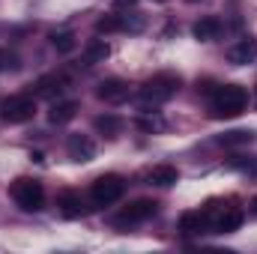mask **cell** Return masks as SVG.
Listing matches in <instances>:
<instances>
[{
	"instance_id": "6da1fadb",
	"label": "cell",
	"mask_w": 257,
	"mask_h": 254,
	"mask_svg": "<svg viewBox=\"0 0 257 254\" xmlns=\"http://www.w3.org/2000/svg\"><path fill=\"white\" fill-rule=\"evenodd\" d=\"M180 87H183V78L177 72H159L141 84L138 102H141V108H159V105L171 102L180 93Z\"/></svg>"
},
{
	"instance_id": "7a4b0ae2",
	"label": "cell",
	"mask_w": 257,
	"mask_h": 254,
	"mask_svg": "<svg viewBox=\"0 0 257 254\" xmlns=\"http://www.w3.org/2000/svg\"><path fill=\"white\" fill-rule=\"evenodd\" d=\"M248 105V93L245 87L239 84H221L215 93H212V102H209V114L215 120H230V117H239Z\"/></svg>"
},
{
	"instance_id": "3957f363",
	"label": "cell",
	"mask_w": 257,
	"mask_h": 254,
	"mask_svg": "<svg viewBox=\"0 0 257 254\" xmlns=\"http://www.w3.org/2000/svg\"><path fill=\"white\" fill-rule=\"evenodd\" d=\"M12 200L24 209V212H39L42 203H45V189L39 180H30V177H18L12 186H9Z\"/></svg>"
},
{
	"instance_id": "277c9868",
	"label": "cell",
	"mask_w": 257,
	"mask_h": 254,
	"mask_svg": "<svg viewBox=\"0 0 257 254\" xmlns=\"http://www.w3.org/2000/svg\"><path fill=\"white\" fill-rule=\"evenodd\" d=\"M123 194H126V180L117 177V174H102V177H96L93 186H90V197H93L96 206H111V203H117Z\"/></svg>"
},
{
	"instance_id": "5b68a950",
	"label": "cell",
	"mask_w": 257,
	"mask_h": 254,
	"mask_svg": "<svg viewBox=\"0 0 257 254\" xmlns=\"http://www.w3.org/2000/svg\"><path fill=\"white\" fill-rule=\"evenodd\" d=\"M159 212V203L150 200V197H141V200H132L120 215L111 218V227L114 230H126V227H135V224H144L147 218H153Z\"/></svg>"
},
{
	"instance_id": "8992f818",
	"label": "cell",
	"mask_w": 257,
	"mask_h": 254,
	"mask_svg": "<svg viewBox=\"0 0 257 254\" xmlns=\"http://www.w3.org/2000/svg\"><path fill=\"white\" fill-rule=\"evenodd\" d=\"M33 114H36V99H33V96H9V99L0 105V120L9 123V126L30 123Z\"/></svg>"
},
{
	"instance_id": "52a82bcc",
	"label": "cell",
	"mask_w": 257,
	"mask_h": 254,
	"mask_svg": "<svg viewBox=\"0 0 257 254\" xmlns=\"http://www.w3.org/2000/svg\"><path fill=\"white\" fill-rule=\"evenodd\" d=\"M96 99L105 102V105H120L128 99V84L123 78H105L99 87H96Z\"/></svg>"
},
{
	"instance_id": "ba28073f",
	"label": "cell",
	"mask_w": 257,
	"mask_h": 254,
	"mask_svg": "<svg viewBox=\"0 0 257 254\" xmlns=\"http://www.w3.org/2000/svg\"><path fill=\"white\" fill-rule=\"evenodd\" d=\"M66 156L72 162H93L96 159V141L90 135H69L66 141Z\"/></svg>"
},
{
	"instance_id": "9c48e42d",
	"label": "cell",
	"mask_w": 257,
	"mask_h": 254,
	"mask_svg": "<svg viewBox=\"0 0 257 254\" xmlns=\"http://www.w3.org/2000/svg\"><path fill=\"white\" fill-rule=\"evenodd\" d=\"M63 90H66V75H57V72L42 75V78L33 84V96H36V99H57Z\"/></svg>"
},
{
	"instance_id": "30bf717a",
	"label": "cell",
	"mask_w": 257,
	"mask_h": 254,
	"mask_svg": "<svg viewBox=\"0 0 257 254\" xmlns=\"http://www.w3.org/2000/svg\"><path fill=\"white\" fill-rule=\"evenodd\" d=\"M254 57H257V39H251V36H245V39H239L236 45L227 48V63L233 66L254 63Z\"/></svg>"
},
{
	"instance_id": "8fae6325",
	"label": "cell",
	"mask_w": 257,
	"mask_h": 254,
	"mask_svg": "<svg viewBox=\"0 0 257 254\" xmlns=\"http://www.w3.org/2000/svg\"><path fill=\"white\" fill-rule=\"evenodd\" d=\"M57 206H60V212H63L66 218H81V215L87 212V203H84V197H81L78 191H72V189L60 191V197H57Z\"/></svg>"
},
{
	"instance_id": "7c38bea8",
	"label": "cell",
	"mask_w": 257,
	"mask_h": 254,
	"mask_svg": "<svg viewBox=\"0 0 257 254\" xmlns=\"http://www.w3.org/2000/svg\"><path fill=\"white\" fill-rule=\"evenodd\" d=\"M180 230H183V233H206V230H209L206 209H192V212H183V218H180Z\"/></svg>"
},
{
	"instance_id": "4fadbf2b",
	"label": "cell",
	"mask_w": 257,
	"mask_h": 254,
	"mask_svg": "<svg viewBox=\"0 0 257 254\" xmlns=\"http://www.w3.org/2000/svg\"><path fill=\"white\" fill-rule=\"evenodd\" d=\"M192 33H194V39H200V42H212V39H218V33H221V21L212 18V15H206V18L194 21Z\"/></svg>"
},
{
	"instance_id": "5bb4252c",
	"label": "cell",
	"mask_w": 257,
	"mask_h": 254,
	"mask_svg": "<svg viewBox=\"0 0 257 254\" xmlns=\"http://www.w3.org/2000/svg\"><path fill=\"white\" fill-rule=\"evenodd\" d=\"M111 57V45L105 39H90L84 45V63L87 66H96V63H105Z\"/></svg>"
},
{
	"instance_id": "9a60e30c",
	"label": "cell",
	"mask_w": 257,
	"mask_h": 254,
	"mask_svg": "<svg viewBox=\"0 0 257 254\" xmlns=\"http://www.w3.org/2000/svg\"><path fill=\"white\" fill-rule=\"evenodd\" d=\"M254 138H257L254 129H233V132H224V135H218L215 141H218L221 147H248Z\"/></svg>"
},
{
	"instance_id": "2e32d148",
	"label": "cell",
	"mask_w": 257,
	"mask_h": 254,
	"mask_svg": "<svg viewBox=\"0 0 257 254\" xmlns=\"http://www.w3.org/2000/svg\"><path fill=\"white\" fill-rule=\"evenodd\" d=\"M147 180H150L153 186H165V189H168V186H174V183L180 180V171H177L174 165H156V168L147 174Z\"/></svg>"
},
{
	"instance_id": "e0dca14e",
	"label": "cell",
	"mask_w": 257,
	"mask_h": 254,
	"mask_svg": "<svg viewBox=\"0 0 257 254\" xmlns=\"http://www.w3.org/2000/svg\"><path fill=\"white\" fill-rule=\"evenodd\" d=\"M75 114H78V102H57L48 111V123L51 126H63L69 120H75Z\"/></svg>"
},
{
	"instance_id": "ac0fdd59",
	"label": "cell",
	"mask_w": 257,
	"mask_h": 254,
	"mask_svg": "<svg viewBox=\"0 0 257 254\" xmlns=\"http://www.w3.org/2000/svg\"><path fill=\"white\" fill-rule=\"evenodd\" d=\"M93 129H96L99 135H105V138H117V135L123 132V120H120L117 114H99V117L93 120Z\"/></svg>"
},
{
	"instance_id": "d6986e66",
	"label": "cell",
	"mask_w": 257,
	"mask_h": 254,
	"mask_svg": "<svg viewBox=\"0 0 257 254\" xmlns=\"http://www.w3.org/2000/svg\"><path fill=\"white\" fill-rule=\"evenodd\" d=\"M227 168L230 171H239V174L257 177V156H233V159H227Z\"/></svg>"
},
{
	"instance_id": "ffe728a7",
	"label": "cell",
	"mask_w": 257,
	"mask_h": 254,
	"mask_svg": "<svg viewBox=\"0 0 257 254\" xmlns=\"http://www.w3.org/2000/svg\"><path fill=\"white\" fill-rule=\"evenodd\" d=\"M51 45L60 51V54H72L75 48H78V42H75V36L69 33V30H60V33H51Z\"/></svg>"
},
{
	"instance_id": "44dd1931",
	"label": "cell",
	"mask_w": 257,
	"mask_h": 254,
	"mask_svg": "<svg viewBox=\"0 0 257 254\" xmlns=\"http://www.w3.org/2000/svg\"><path fill=\"white\" fill-rule=\"evenodd\" d=\"M117 30H123V18L120 15H102L96 21V33H117Z\"/></svg>"
},
{
	"instance_id": "7402d4cb",
	"label": "cell",
	"mask_w": 257,
	"mask_h": 254,
	"mask_svg": "<svg viewBox=\"0 0 257 254\" xmlns=\"http://www.w3.org/2000/svg\"><path fill=\"white\" fill-rule=\"evenodd\" d=\"M120 18H123V30H132V33H138V30H144V24H147L141 12H132V15L126 12V15H120Z\"/></svg>"
},
{
	"instance_id": "603a6c76",
	"label": "cell",
	"mask_w": 257,
	"mask_h": 254,
	"mask_svg": "<svg viewBox=\"0 0 257 254\" xmlns=\"http://www.w3.org/2000/svg\"><path fill=\"white\" fill-rule=\"evenodd\" d=\"M15 69H18V54L0 48V72H15Z\"/></svg>"
},
{
	"instance_id": "cb8c5ba5",
	"label": "cell",
	"mask_w": 257,
	"mask_h": 254,
	"mask_svg": "<svg viewBox=\"0 0 257 254\" xmlns=\"http://www.w3.org/2000/svg\"><path fill=\"white\" fill-rule=\"evenodd\" d=\"M251 212H254V215H257V197H254V200H251Z\"/></svg>"
},
{
	"instance_id": "d4e9b609",
	"label": "cell",
	"mask_w": 257,
	"mask_h": 254,
	"mask_svg": "<svg viewBox=\"0 0 257 254\" xmlns=\"http://www.w3.org/2000/svg\"><path fill=\"white\" fill-rule=\"evenodd\" d=\"M159 3H165V0H159Z\"/></svg>"
},
{
	"instance_id": "484cf974",
	"label": "cell",
	"mask_w": 257,
	"mask_h": 254,
	"mask_svg": "<svg viewBox=\"0 0 257 254\" xmlns=\"http://www.w3.org/2000/svg\"><path fill=\"white\" fill-rule=\"evenodd\" d=\"M189 3H194V0H189Z\"/></svg>"
}]
</instances>
